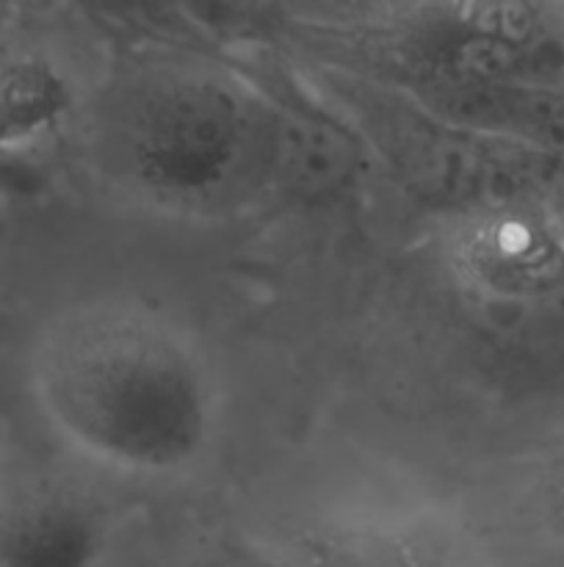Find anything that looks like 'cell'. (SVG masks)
Returning <instances> with one entry per match:
<instances>
[{
	"label": "cell",
	"instance_id": "5",
	"mask_svg": "<svg viewBox=\"0 0 564 567\" xmlns=\"http://www.w3.org/2000/svg\"><path fill=\"white\" fill-rule=\"evenodd\" d=\"M558 507H562V515H564V468H562V476H558Z\"/></svg>",
	"mask_w": 564,
	"mask_h": 567
},
{
	"label": "cell",
	"instance_id": "3",
	"mask_svg": "<svg viewBox=\"0 0 564 567\" xmlns=\"http://www.w3.org/2000/svg\"><path fill=\"white\" fill-rule=\"evenodd\" d=\"M75 83L42 44L0 33V161L48 142L75 111Z\"/></svg>",
	"mask_w": 564,
	"mask_h": 567
},
{
	"label": "cell",
	"instance_id": "6",
	"mask_svg": "<svg viewBox=\"0 0 564 567\" xmlns=\"http://www.w3.org/2000/svg\"><path fill=\"white\" fill-rule=\"evenodd\" d=\"M3 487H6V482H3V476H0V493H3Z\"/></svg>",
	"mask_w": 564,
	"mask_h": 567
},
{
	"label": "cell",
	"instance_id": "4",
	"mask_svg": "<svg viewBox=\"0 0 564 567\" xmlns=\"http://www.w3.org/2000/svg\"><path fill=\"white\" fill-rule=\"evenodd\" d=\"M100 526L77 498L53 491L0 493V567H94Z\"/></svg>",
	"mask_w": 564,
	"mask_h": 567
},
{
	"label": "cell",
	"instance_id": "2",
	"mask_svg": "<svg viewBox=\"0 0 564 567\" xmlns=\"http://www.w3.org/2000/svg\"><path fill=\"white\" fill-rule=\"evenodd\" d=\"M451 266L487 302L531 308L564 291V208L514 194L470 210L451 236Z\"/></svg>",
	"mask_w": 564,
	"mask_h": 567
},
{
	"label": "cell",
	"instance_id": "1",
	"mask_svg": "<svg viewBox=\"0 0 564 567\" xmlns=\"http://www.w3.org/2000/svg\"><path fill=\"white\" fill-rule=\"evenodd\" d=\"M28 385L55 437L116 474L191 468L216 426V385L191 338L136 305H81L36 336Z\"/></svg>",
	"mask_w": 564,
	"mask_h": 567
}]
</instances>
